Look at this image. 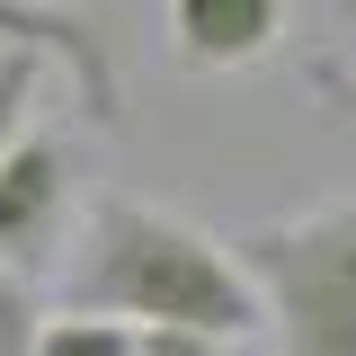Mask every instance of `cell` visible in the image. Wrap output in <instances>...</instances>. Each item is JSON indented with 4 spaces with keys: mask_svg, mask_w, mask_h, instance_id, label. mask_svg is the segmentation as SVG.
Returning <instances> with one entry per match:
<instances>
[{
    "mask_svg": "<svg viewBox=\"0 0 356 356\" xmlns=\"http://www.w3.org/2000/svg\"><path fill=\"white\" fill-rule=\"evenodd\" d=\"M36 356H134V321L72 303V321H44L36 330Z\"/></svg>",
    "mask_w": 356,
    "mask_h": 356,
    "instance_id": "6",
    "label": "cell"
},
{
    "mask_svg": "<svg viewBox=\"0 0 356 356\" xmlns=\"http://www.w3.org/2000/svg\"><path fill=\"white\" fill-rule=\"evenodd\" d=\"M312 81H321V98H330V107H339V116H356V72H330V63H321V72H312Z\"/></svg>",
    "mask_w": 356,
    "mask_h": 356,
    "instance_id": "10",
    "label": "cell"
},
{
    "mask_svg": "<svg viewBox=\"0 0 356 356\" xmlns=\"http://www.w3.org/2000/svg\"><path fill=\"white\" fill-rule=\"evenodd\" d=\"M72 303L116 312L134 330H214V339L259 330V285L232 259V241H214L205 222L170 214V205H143V196H89Z\"/></svg>",
    "mask_w": 356,
    "mask_h": 356,
    "instance_id": "1",
    "label": "cell"
},
{
    "mask_svg": "<svg viewBox=\"0 0 356 356\" xmlns=\"http://www.w3.org/2000/svg\"><path fill=\"white\" fill-rule=\"evenodd\" d=\"M285 36V0H170L178 72H250Z\"/></svg>",
    "mask_w": 356,
    "mask_h": 356,
    "instance_id": "5",
    "label": "cell"
},
{
    "mask_svg": "<svg viewBox=\"0 0 356 356\" xmlns=\"http://www.w3.org/2000/svg\"><path fill=\"white\" fill-rule=\"evenodd\" d=\"M222 356H232V348H222Z\"/></svg>",
    "mask_w": 356,
    "mask_h": 356,
    "instance_id": "11",
    "label": "cell"
},
{
    "mask_svg": "<svg viewBox=\"0 0 356 356\" xmlns=\"http://www.w3.org/2000/svg\"><path fill=\"white\" fill-rule=\"evenodd\" d=\"M36 81H44V54H27V44H0V152L18 143V125H27Z\"/></svg>",
    "mask_w": 356,
    "mask_h": 356,
    "instance_id": "8",
    "label": "cell"
},
{
    "mask_svg": "<svg viewBox=\"0 0 356 356\" xmlns=\"http://www.w3.org/2000/svg\"><path fill=\"white\" fill-rule=\"evenodd\" d=\"M72 214V143L54 125H18V143L0 152V267L36 276L44 250L63 241Z\"/></svg>",
    "mask_w": 356,
    "mask_h": 356,
    "instance_id": "4",
    "label": "cell"
},
{
    "mask_svg": "<svg viewBox=\"0 0 356 356\" xmlns=\"http://www.w3.org/2000/svg\"><path fill=\"white\" fill-rule=\"evenodd\" d=\"M232 339L214 330H134V356H222Z\"/></svg>",
    "mask_w": 356,
    "mask_h": 356,
    "instance_id": "9",
    "label": "cell"
},
{
    "mask_svg": "<svg viewBox=\"0 0 356 356\" xmlns=\"http://www.w3.org/2000/svg\"><path fill=\"white\" fill-rule=\"evenodd\" d=\"M0 44H27L44 63H63L89 125H125V72H116V44L89 9H72V0H0Z\"/></svg>",
    "mask_w": 356,
    "mask_h": 356,
    "instance_id": "3",
    "label": "cell"
},
{
    "mask_svg": "<svg viewBox=\"0 0 356 356\" xmlns=\"http://www.w3.org/2000/svg\"><path fill=\"white\" fill-rule=\"evenodd\" d=\"M44 303H36V276L27 267H0V356H36Z\"/></svg>",
    "mask_w": 356,
    "mask_h": 356,
    "instance_id": "7",
    "label": "cell"
},
{
    "mask_svg": "<svg viewBox=\"0 0 356 356\" xmlns=\"http://www.w3.org/2000/svg\"><path fill=\"white\" fill-rule=\"evenodd\" d=\"M232 259L267 294L276 356H356V205L241 232Z\"/></svg>",
    "mask_w": 356,
    "mask_h": 356,
    "instance_id": "2",
    "label": "cell"
}]
</instances>
